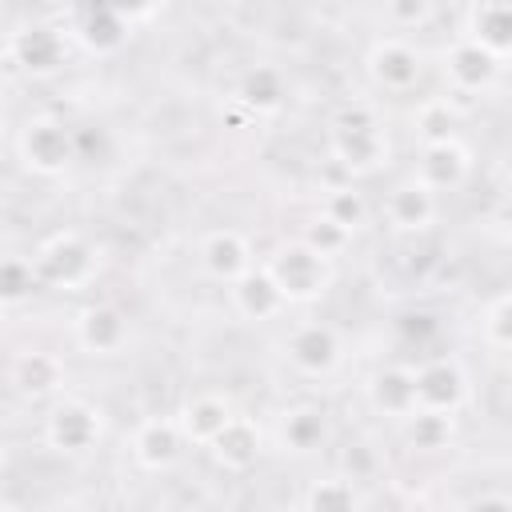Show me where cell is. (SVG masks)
Returning <instances> with one entry per match:
<instances>
[{"mask_svg": "<svg viewBox=\"0 0 512 512\" xmlns=\"http://www.w3.org/2000/svg\"><path fill=\"white\" fill-rule=\"evenodd\" d=\"M328 152L332 160L352 172V176H372L388 164L392 156V140H388V128H384V116L376 104L368 100H352L344 104L336 116H332V128H328Z\"/></svg>", "mask_w": 512, "mask_h": 512, "instance_id": "6da1fadb", "label": "cell"}, {"mask_svg": "<svg viewBox=\"0 0 512 512\" xmlns=\"http://www.w3.org/2000/svg\"><path fill=\"white\" fill-rule=\"evenodd\" d=\"M28 260L36 272V288H56V292H80L104 268V252L80 232H52Z\"/></svg>", "mask_w": 512, "mask_h": 512, "instance_id": "7a4b0ae2", "label": "cell"}, {"mask_svg": "<svg viewBox=\"0 0 512 512\" xmlns=\"http://www.w3.org/2000/svg\"><path fill=\"white\" fill-rule=\"evenodd\" d=\"M284 304H312L332 288V264L308 252L300 240H284L272 248V256L260 264Z\"/></svg>", "mask_w": 512, "mask_h": 512, "instance_id": "3957f363", "label": "cell"}, {"mask_svg": "<svg viewBox=\"0 0 512 512\" xmlns=\"http://www.w3.org/2000/svg\"><path fill=\"white\" fill-rule=\"evenodd\" d=\"M16 156L36 176H60L76 160V136L56 116H28L16 132Z\"/></svg>", "mask_w": 512, "mask_h": 512, "instance_id": "277c9868", "label": "cell"}, {"mask_svg": "<svg viewBox=\"0 0 512 512\" xmlns=\"http://www.w3.org/2000/svg\"><path fill=\"white\" fill-rule=\"evenodd\" d=\"M280 356H284V364H288L296 376H304V380H324V376H332V372L340 368V360H344V340H340V332H336L332 324H324V320H304V324L288 328V336L280 340Z\"/></svg>", "mask_w": 512, "mask_h": 512, "instance_id": "5b68a950", "label": "cell"}, {"mask_svg": "<svg viewBox=\"0 0 512 512\" xmlns=\"http://www.w3.org/2000/svg\"><path fill=\"white\" fill-rule=\"evenodd\" d=\"M364 72L376 88H384L392 96H404L424 76V52L404 36H376L364 52Z\"/></svg>", "mask_w": 512, "mask_h": 512, "instance_id": "8992f818", "label": "cell"}, {"mask_svg": "<svg viewBox=\"0 0 512 512\" xmlns=\"http://www.w3.org/2000/svg\"><path fill=\"white\" fill-rule=\"evenodd\" d=\"M100 432H104V420L92 404L76 400V396H64L48 408L44 416V444L60 456H84L100 444Z\"/></svg>", "mask_w": 512, "mask_h": 512, "instance_id": "52a82bcc", "label": "cell"}, {"mask_svg": "<svg viewBox=\"0 0 512 512\" xmlns=\"http://www.w3.org/2000/svg\"><path fill=\"white\" fill-rule=\"evenodd\" d=\"M412 388L420 412L456 416L468 404V372L456 356H432L420 368H412Z\"/></svg>", "mask_w": 512, "mask_h": 512, "instance_id": "ba28073f", "label": "cell"}, {"mask_svg": "<svg viewBox=\"0 0 512 512\" xmlns=\"http://www.w3.org/2000/svg\"><path fill=\"white\" fill-rule=\"evenodd\" d=\"M72 336H76V348L88 356H120L132 340V324L116 304L100 300V304H88L76 312Z\"/></svg>", "mask_w": 512, "mask_h": 512, "instance_id": "9c48e42d", "label": "cell"}, {"mask_svg": "<svg viewBox=\"0 0 512 512\" xmlns=\"http://www.w3.org/2000/svg\"><path fill=\"white\" fill-rule=\"evenodd\" d=\"M64 20H68V32L64 36L68 40H80L96 56H108V52L124 48V40H128L124 8H112V4H80V8H68Z\"/></svg>", "mask_w": 512, "mask_h": 512, "instance_id": "30bf717a", "label": "cell"}, {"mask_svg": "<svg viewBox=\"0 0 512 512\" xmlns=\"http://www.w3.org/2000/svg\"><path fill=\"white\" fill-rule=\"evenodd\" d=\"M460 40L476 44L496 64H504L508 52H512V4H504V0L468 4L464 8V24H460Z\"/></svg>", "mask_w": 512, "mask_h": 512, "instance_id": "8fae6325", "label": "cell"}, {"mask_svg": "<svg viewBox=\"0 0 512 512\" xmlns=\"http://www.w3.org/2000/svg\"><path fill=\"white\" fill-rule=\"evenodd\" d=\"M500 68H504V64H496L488 52H480L476 44H468V40H460V36L440 52V76H444V84H448L452 92H460V96L488 92V88L496 84Z\"/></svg>", "mask_w": 512, "mask_h": 512, "instance_id": "7c38bea8", "label": "cell"}, {"mask_svg": "<svg viewBox=\"0 0 512 512\" xmlns=\"http://www.w3.org/2000/svg\"><path fill=\"white\" fill-rule=\"evenodd\" d=\"M128 452H132L136 468L168 472L180 460V452H184V436H180L176 416H148V420H140L132 440H128Z\"/></svg>", "mask_w": 512, "mask_h": 512, "instance_id": "4fadbf2b", "label": "cell"}, {"mask_svg": "<svg viewBox=\"0 0 512 512\" xmlns=\"http://www.w3.org/2000/svg\"><path fill=\"white\" fill-rule=\"evenodd\" d=\"M468 176H472V152L460 144V136L456 140H444V144L420 148V160H416V172H412V180L424 184L432 196L456 192Z\"/></svg>", "mask_w": 512, "mask_h": 512, "instance_id": "5bb4252c", "label": "cell"}, {"mask_svg": "<svg viewBox=\"0 0 512 512\" xmlns=\"http://www.w3.org/2000/svg\"><path fill=\"white\" fill-rule=\"evenodd\" d=\"M200 268L208 280L216 284H236L240 276H248L256 264H252V244L244 232L236 228H212L204 240H200Z\"/></svg>", "mask_w": 512, "mask_h": 512, "instance_id": "9a60e30c", "label": "cell"}, {"mask_svg": "<svg viewBox=\"0 0 512 512\" xmlns=\"http://www.w3.org/2000/svg\"><path fill=\"white\" fill-rule=\"evenodd\" d=\"M64 52H68V36L64 28H52V24H24L8 40V56L32 76L56 72L64 64Z\"/></svg>", "mask_w": 512, "mask_h": 512, "instance_id": "2e32d148", "label": "cell"}, {"mask_svg": "<svg viewBox=\"0 0 512 512\" xmlns=\"http://www.w3.org/2000/svg\"><path fill=\"white\" fill-rule=\"evenodd\" d=\"M232 416H236V408H232V400H228L224 392H196V396H188L184 408L176 412V424H180L184 444L208 448V444L224 432V424H228Z\"/></svg>", "mask_w": 512, "mask_h": 512, "instance_id": "e0dca14e", "label": "cell"}, {"mask_svg": "<svg viewBox=\"0 0 512 512\" xmlns=\"http://www.w3.org/2000/svg\"><path fill=\"white\" fill-rule=\"evenodd\" d=\"M440 216V196H432L424 184H416L412 176L400 180L388 196H384V220L396 228V232H428Z\"/></svg>", "mask_w": 512, "mask_h": 512, "instance_id": "ac0fdd59", "label": "cell"}, {"mask_svg": "<svg viewBox=\"0 0 512 512\" xmlns=\"http://www.w3.org/2000/svg\"><path fill=\"white\" fill-rule=\"evenodd\" d=\"M364 400L372 404V412L388 416V420H404L416 412V388H412V368L408 364H380L368 380H364Z\"/></svg>", "mask_w": 512, "mask_h": 512, "instance_id": "d6986e66", "label": "cell"}, {"mask_svg": "<svg viewBox=\"0 0 512 512\" xmlns=\"http://www.w3.org/2000/svg\"><path fill=\"white\" fill-rule=\"evenodd\" d=\"M260 452H264V432H260V424L252 420V416H232L228 424H224V432L208 444V456L224 468V472H248L256 460H260Z\"/></svg>", "mask_w": 512, "mask_h": 512, "instance_id": "ffe728a7", "label": "cell"}, {"mask_svg": "<svg viewBox=\"0 0 512 512\" xmlns=\"http://www.w3.org/2000/svg\"><path fill=\"white\" fill-rule=\"evenodd\" d=\"M228 300H232V312L248 324H268L276 316L288 312L284 296L276 292V284L268 280L264 268H252L248 276H240L236 284H228Z\"/></svg>", "mask_w": 512, "mask_h": 512, "instance_id": "44dd1931", "label": "cell"}, {"mask_svg": "<svg viewBox=\"0 0 512 512\" xmlns=\"http://www.w3.org/2000/svg\"><path fill=\"white\" fill-rule=\"evenodd\" d=\"M12 384L28 400H48L64 388V360L44 348H28L12 360Z\"/></svg>", "mask_w": 512, "mask_h": 512, "instance_id": "7402d4cb", "label": "cell"}, {"mask_svg": "<svg viewBox=\"0 0 512 512\" xmlns=\"http://www.w3.org/2000/svg\"><path fill=\"white\" fill-rule=\"evenodd\" d=\"M280 448L292 456H312L328 440V412L320 404H292L280 412Z\"/></svg>", "mask_w": 512, "mask_h": 512, "instance_id": "603a6c76", "label": "cell"}, {"mask_svg": "<svg viewBox=\"0 0 512 512\" xmlns=\"http://www.w3.org/2000/svg\"><path fill=\"white\" fill-rule=\"evenodd\" d=\"M284 96H288V80L276 64H252L236 84V100L256 116L276 112L284 104Z\"/></svg>", "mask_w": 512, "mask_h": 512, "instance_id": "cb8c5ba5", "label": "cell"}, {"mask_svg": "<svg viewBox=\"0 0 512 512\" xmlns=\"http://www.w3.org/2000/svg\"><path fill=\"white\" fill-rule=\"evenodd\" d=\"M304 512H364V496L348 476H320L304 488Z\"/></svg>", "mask_w": 512, "mask_h": 512, "instance_id": "d4e9b609", "label": "cell"}, {"mask_svg": "<svg viewBox=\"0 0 512 512\" xmlns=\"http://www.w3.org/2000/svg\"><path fill=\"white\" fill-rule=\"evenodd\" d=\"M400 424H404V444L416 452H440L456 436V416H444V412H420L416 408Z\"/></svg>", "mask_w": 512, "mask_h": 512, "instance_id": "484cf974", "label": "cell"}, {"mask_svg": "<svg viewBox=\"0 0 512 512\" xmlns=\"http://www.w3.org/2000/svg\"><path fill=\"white\" fill-rule=\"evenodd\" d=\"M296 240H300L308 252H316L320 260H328V264H332V260H340V256L348 252L352 232H344L340 224H332L328 216H320V212H316V216H308V220H304V228H300V236H296Z\"/></svg>", "mask_w": 512, "mask_h": 512, "instance_id": "4316f807", "label": "cell"}, {"mask_svg": "<svg viewBox=\"0 0 512 512\" xmlns=\"http://www.w3.org/2000/svg\"><path fill=\"white\" fill-rule=\"evenodd\" d=\"M412 124H416V136H420V144H424V148H428V144L456 140V108H452L444 96L424 100V104L416 108Z\"/></svg>", "mask_w": 512, "mask_h": 512, "instance_id": "83f0119b", "label": "cell"}, {"mask_svg": "<svg viewBox=\"0 0 512 512\" xmlns=\"http://www.w3.org/2000/svg\"><path fill=\"white\" fill-rule=\"evenodd\" d=\"M320 216H328L332 224H340L344 232H360L364 224H368V200H364V192H356V188H332L328 196H324V204H320Z\"/></svg>", "mask_w": 512, "mask_h": 512, "instance_id": "f1b7e54d", "label": "cell"}, {"mask_svg": "<svg viewBox=\"0 0 512 512\" xmlns=\"http://www.w3.org/2000/svg\"><path fill=\"white\" fill-rule=\"evenodd\" d=\"M480 340L492 352H508V344H512V300H508V292H496L484 304V312H480Z\"/></svg>", "mask_w": 512, "mask_h": 512, "instance_id": "f546056e", "label": "cell"}, {"mask_svg": "<svg viewBox=\"0 0 512 512\" xmlns=\"http://www.w3.org/2000/svg\"><path fill=\"white\" fill-rule=\"evenodd\" d=\"M36 292V272L28 256H0V304H24Z\"/></svg>", "mask_w": 512, "mask_h": 512, "instance_id": "4dcf8cb0", "label": "cell"}, {"mask_svg": "<svg viewBox=\"0 0 512 512\" xmlns=\"http://www.w3.org/2000/svg\"><path fill=\"white\" fill-rule=\"evenodd\" d=\"M432 20H436V4H428V0H392V4H384V24L392 28V36L396 32H416Z\"/></svg>", "mask_w": 512, "mask_h": 512, "instance_id": "1f68e13d", "label": "cell"}, {"mask_svg": "<svg viewBox=\"0 0 512 512\" xmlns=\"http://www.w3.org/2000/svg\"><path fill=\"white\" fill-rule=\"evenodd\" d=\"M344 468H348L344 476H348V480L356 484V480H364V476H368V472L376 468V460L368 456V448H364V444H356V448H352V452L344 456Z\"/></svg>", "mask_w": 512, "mask_h": 512, "instance_id": "d6a6232c", "label": "cell"}, {"mask_svg": "<svg viewBox=\"0 0 512 512\" xmlns=\"http://www.w3.org/2000/svg\"><path fill=\"white\" fill-rule=\"evenodd\" d=\"M464 512H512V504H508V496H504V492H484V496L468 500V504H464Z\"/></svg>", "mask_w": 512, "mask_h": 512, "instance_id": "836d02e7", "label": "cell"}, {"mask_svg": "<svg viewBox=\"0 0 512 512\" xmlns=\"http://www.w3.org/2000/svg\"><path fill=\"white\" fill-rule=\"evenodd\" d=\"M432 512H464V504H456V500H440Z\"/></svg>", "mask_w": 512, "mask_h": 512, "instance_id": "e575fe53", "label": "cell"}, {"mask_svg": "<svg viewBox=\"0 0 512 512\" xmlns=\"http://www.w3.org/2000/svg\"><path fill=\"white\" fill-rule=\"evenodd\" d=\"M0 468H4V448H0Z\"/></svg>", "mask_w": 512, "mask_h": 512, "instance_id": "d590c367", "label": "cell"}, {"mask_svg": "<svg viewBox=\"0 0 512 512\" xmlns=\"http://www.w3.org/2000/svg\"><path fill=\"white\" fill-rule=\"evenodd\" d=\"M0 316H4V304H0Z\"/></svg>", "mask_w": 512, "mask_h": 512, "instance_id": "8d00e7d4", "label": "cell"}]
</instances>
